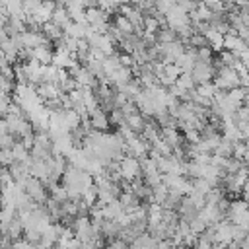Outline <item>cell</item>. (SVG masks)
Returning <instances> with one entry per match:
<instances>
[{
	"label": "cell",
	"mask_w": 249,
	"mask_h": 249,
	"mask_svg": "<svg viewBox=\"0 0 249 249\" xmlns=\"http://www.w3.org/2000/svg\"><path fill=\"white\" fill-rule=\"evenodd\" d=\"M212 84L216 86V89L220 91H228V89H233V88H239V76L233 68L230 66H222L216 70L214 78H212Z\"/></svg>",
	"instance_id": "obj_1"
},
{
	"label": "cell",
	"mask_w": 249,
	"mask_h": 249,
	"mask_svg": "<svg viewBox=\"0 0 249 249\" xmlns=\"http://www.w3.org/2000/svg\"><path fill=\"white\" fill-rule=\"evenodd\" d=\"M119 171L121 177L124 181H132L136 177H142V167H140V160L134 156H123L119 160Z\"/></svg>",
	"instance_id": "obj_2"
},
{
	"label": "cell",
	"mask_w": 249,
	"mask_h": 249,
	"mask_svg": "<svg viewBox=\"0 0 249 249\" xmlns=\"http://www.w3.org/2000/svg\"><path fill=\"white\" fill-rule=\"evenodd\" d=\"M216 70H214V64L212 60H196L193 70H191V76L195 80V84H204V82H212Z\"/></svg>",
	"instance_id": "obj_3"
},
{
	"label": "cell",
	"mask_w": 249,
	"mask_h": 249,
	"mask_svg": "<svg viewBox=\"0 0 249 249\" xmlns=\"http://www.w3.org/2000/svg\"><path fill=\"white\" fill-rule=\"evenodd\" d=\"M89 124L93 130H99V132H109V115L107 111H103L101 107H97L93 113H89Z\"/></svg>",
	"instance_id": "obj_4"
},
{
	"label": "cell",
	"mask_w": 249,
	"mask_h": 249,
	"mask_svg": "<svg viewBox=\"0 0 249 249\" xmlns=\"http://www.w3.org/2000/svg\"><path fill=\"white\" fill-rule=\"evenodd\" d=\"M204 39H206V43L210 45V49L214 51V53H220L222 49H224V33H220L218 29H214V27H206L204 29Z\"/></svg>",
	"instance_id": "obj_5"
},
{
	"label": "cell",
	"mask_w": 249,
	"mask_h": 249,
	"mask_svg": "<svg viewBox=\"0 0 249 249\" xmlns=\"http://www.w3.org/2000/svg\"><path fill=\"white\" fill-rule=\"evenodd\" d=\"M249 45L241 39V37H237L235 33H226L224 35V49L226 51H231V53H235V54H239L241 51H245Z\"/></svg>",
	"instance_id": "obj_6"
},
{
	"label": "cell",
	"mask_w": 249,
	"mask_h": 249,
	"mask_svg": "<svg viewBox=\"0 0 249 249\" xmlns=\"http://www.w3.org/2000/svg\"><path fill=\"white\" fill-rule=\"evenodd\" d=\"M51 21H54V23H56L58 27L66 29V27H68V23L72 21V18H70V12L66 10V6H56V8L53 10Z\"/></svg>",
	"instance_id": "obj_7"
},
{
	"label": "cell",
	"mask_w": 249,
	"mask_h": 249,
	"mask_svg": "<svg viewBox=\"0 0 249 249\" xmlns=\"http://www.w3.org/2000/svg\"><path fill=\"white\" fill-rule=\"evenodd\" d=\"M124 123H126V126H128L130 130H134L136 134H140L142 128H144V124H146V119H144L140 113H132V115H126V117H124Z\"/></svg>",
	"instance_id": "obj_8"
},
{
	"label": "cell",
	"mask_w": 249,
	"mask_h": 249,
	"mask_svg": "<svg viewBox=\"0 0 249 249\" xmlns=\"http://www.w3.org/2000/svg\"><path fill=\"white\" fill-rule=\"evenodd\" d=\"M247 210H249V202L237 196V198L230 200V206H228V214H226V218H230V216H237V214H243V212H247Z\"/></svg>",
	"instance_id": "obj_9"
},
{
	"label": "cell",
	"mask_w": 249,
	"mask_h": 249,
	"mask_svg": "<svg viewBox=\"0 0 249 249\" xmlns=\"http://www.w3.org/2000/svg\"><path fill=\"white\" fill-rule=\"evenodd\" d=\"M231 150H233V140H228L222 136L220 144L216 146V150L212 154H218V156H224V158H231Z\"/></svg>",
	"instance_id": "obj_10"
},
{
	"label": "cell",
	"mask_w": 249,
	"mask_h": 249,
	"mask_svg": "<svg viewBox=\"0 0 249 249\" xmlns=\"http://www.w3.org/2000/svg\"><path fill=\"white\" fill-rule=\"evenodd\" d=\"M245 152H247V144H245V140H235V142H233V150H231V158L243 161Z\"/></svg>",
	"instance_id": "obj_11"
},
{
	"label": "cell",
	"mask_w": 249,
	"mask_h": 249,
	"mask_svg": "<svg viewBox=\"0 0 249 249\" xmlns=\"http://www.w3.org/2000/svg\"><path fill=\"white\" fill-rule=\"evenodd\" d=\"M14 154L12 148H0V167H10L14 163Z\"/></svg>",
	"instance_id": "obj_12"
},
{
	"label": "cell",
	"mask_w": 249,
	"mask_h": 249,
	"mask_svg": "<svg viewBox=\"0 0 249 249\" xmlns=\"http://www.w3.org/2000/svg\"><path fill=\"white\" fill-rule=\"evenodd\" d=\"M175 4H177V0H156V12L165 16L171 8H175Z\"/></svg>",
	"instance_id": "obj_13"
},
{
	"label": "cell",
	"mask_w": 249,
	"mask_h": 249,
	"mask_svg": "<svg viewBox=\"0 0 249 249\" xmlns=\"http://www.w3.org/2000/svg\"><path fill=\"white\" fill-rule=\"evenodd\" d=\"M128 2H130V4H134V6H138V4L142 2V0H128Z\"/></svg>",
	"instance_id": "obj_14"
},
{
	"label": "cell",
	"mask_w": 249,
	"mask_h": 249,
	"mask_svg": "<svg viewBox=\"0 0 249 249\" xmlns=\"http://www.w3.org/2000/svg\"><path fill=\"white\" fill-rule=\"evenodd\" d=\"M204 2H216V0H204Z\"/></svg>",
	"instance_id": "obj_15"
}]
</instances>
